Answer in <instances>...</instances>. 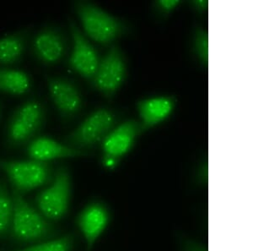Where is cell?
<instances>
[{"label": "cell", "instance_id": "6da1fadb", "mask_svg": "<svg viewBox=\"0 0 253 251\" xmlns=\"http://www.w3.org/2000/svg\"><path fill=\"white\" fill-rule=\"evenodd\" d=\"M13 216L9 234L18 244H33L51 240L59 234L50 220L39 213L23 196L13 189Z\"/></svg>", "mask_w": 253, "mask_h": 251}, {"label": "cell", "instance_id": "7a4b0ae2", "mask_svg": "<svg viewBox=\"0 0 253 251\" xmlns=\"http://www.w3.org/2000/svg\"><path fill=\"white\" fill-rule=\"evenodd\" d=\"M74 9L84 33L97 44L109 45L129 31L124 20L91 2L77 1Z\"/></svg>", "mask_w": 253, "mask_h": 251}, {"label": "cell", "instance_id": "3957f363", "mask_svg": "<svg viewBox=\"0 0 253 251\" xmlns=\"http://www.w3.org/2000/svg\"><path fill=\"white\" fill-rule=\"evenodd\" d=\"M46 122V110L41 101L32 99L15 108L5 130L6 144L18 148L29 144L38 136Z\"/></svg>", "mask_w": 253, "mask_h": 251}, {"label": "cell", "instance_id": "277c9868", "mask_svg": "<svg viewBox=\"0 0 253 251\" xmlns=\"http://www.w3.org/2000/svg\"><path fill=\"white\" fill-rule=\"evenodd\" d=\"M118 118L112 110L101 107L93 111L77 127L63 138L70 148L85 151L103 142L116 127Z\"/></svg>", "mask_w": 253, "mask_h": 251}, {"label": "cell", "instance_id": "5b68a950", "mask_svg": "<svg viewBox=\"0 0 253 251\" xmlns=\"http://www.w3.org/2000/svg\"><path fill=\"white\" fill-rule=\"evenodd\" d=\"M0 169L7 175L13 189L21 195L52 182L54 175L48 162L33 159L22 161L0 158Z\"/></svg>", "mask_w": 253, "mask_h": 251}, {"label": "cell", "instance_id": "8992f818", "mask_svg": "<svg viewBox=\"0 0 253 251\" xmlns=\"http://www.w3.org/2000/svg\"><path fill=\"white\" fill-rule=\"evenodd\" d=\"M72 192V180L66 167H58L49 187L36 198L41 213L48 220L63 219L69 211Z\"/></svg>", "mask_w": 253, "mask_h": 251}, {"label": "cell", "instance_id": "52a82bcc", "mask_svg": "<svg viewBox=\"0 0 253 251\" xmlns=\"http://www.w3.org/2000/svg\"><path fill=\"white\" fill-rule=\"evenodd\" d=\"M126 75L125 55L119 47L113 45L100 59L97 69L91 79L93 87L104 97L110 99L124 85Z\"/></svg>", "mask_w": 253, "mask_h": 251}, {"label": "cell", "instance_id": "ba28073f", "mask_svg": "<svg viewBox=\"0 0 253 251\" xmlns=\"http://www.w3.org/2000/svg\"><path fill=\"white\" fill-rule=\"evenodd\" d=\"M144 133L140 122L128 119L116 126L101 142L102 163L108 169L117 167L122 157L129 152L136 139Z\"/></svg>", "mask_w": 253, "mask_h": 251}, {"label": "cell", "instance_id": "9c48e42d", "mask_svg": "<svg viewBox=\"0 0 253 251\" xmlns=\"http://www.w3.org/2000/svg\"><path fill=\"white\" fill-rule=\"evenodd\" d=\"M49 97L61 118L65 121L78 115L83 107L81 91L74 82L61 76H46Z\"/></svg>", "mask_w": 253, "mask_h": 251}, {"label": "cell", "instance_id": "30bf717a", "mask_svg": "<svg viewBox=\"0 0 253 251\" xmlns=\"http://www.w3.org/2000/svg\"><path fill=\"white\" fill-rule=\"evenodd\" d=\"M69 26L72 38L69 65L81 77L91 80L100 62L97 51L71 19H69Z\"/></svg>", "mask_w": 253, "mask_h": 251}, {"label": "cell", "instance_id": "8fae6325", "mask_svg": "<svg viewBox=\"0 0 253 251\" xmlns=\"http://www.w3.org/2000/svg\"><path fill=\"white\" fill-rule=\"evenodd\" d=\"M32 52L39 62L46 65L59 63L66 55L68 42L59 28L47 26L36 34L32 44Z\"/></svg>", "mask_w": 253, "mask_h": 251}, {"label": "cell", "instance_id": "7c38bea8", "mask_svg": "<svg viewBox=\"0 0 253 251\" xmlns=\"http://www.w3.org/2000/svg\"><path fill=\"white\" fill-rule=\"evenodd\" d=\"M111 220L109 209L101 202L90 203L76 218V224L86 242L87 251H91L95 243L106 230Z\"/></svg>", "mask_w": 253, "mask_h": 251}, {"label": "cell", "instance_id": "4fadbf2b", "mask_svg": "<svg viewBox=\"0 0 253 251\" xmlns=\"http://www.w3.org/2000/svg\"><path fill=\"white\" fill-rule=\"evenodd\" d=\"M27 154L31 159L43 162H48L57 159L75 158L89 155L85 151L70 148L65 143L58 142L47 136L37 137L30 142L27 147Z\"/></svg>", "mask_w": 253, "mask_h": 251}, {"label": "cell", "instance_id": "5bb4252c", "mask_svg": "<svg viewBox=\"0 0 253 251\" xmlns=\"http://www.w3.org/2000/svg\"><path fill=\"white\" fill-rule=\"evenodd\" d=\"M175 98L159 96L142 99L136 104L143 131L150 130L170 117L175 107Z\"/></svg>", "mask_w": 253, "mask_h": 251}, {"label": "cell", "instance_id": "9a60e30c", "mask_svg": "<svg viewBox=\"0 0 253 251\" xmlns=\"http://www.w3.org/2000/svg\"><path fill=\"white\" fill-rule=\"evenodd\" d=\"M28 30H23L0 38V66L16 64L23 57L28 40Z\"/></svg>", "mask_w": 253, "mask_h": 251}, {"label": "cell", "instance_id": "2e32d148", "mask_svg": "<svg viewBox=\"0 0 253 251\" xmlns=\"http://www.w3.org/2000/svg\"><path fill=\"white\" fill-rule=\"evenodd\" d=\"M31 87L28 74L20 69L0 66V93L18 97L28 93Z\"/></svg>", "mask_w": 253, "mask_h": 251}, {"label": "cell", "instance_id": "e0dca14e", "mask_svg": "<svg viewBox=\"0 0 253 251\" xmlns=\"http://www.w3.org/2000/svg\"><path fill=\"white\" fill-rule=\"evenodd\" d=\"M13 197L5 183L0 180V240L9 235L13 216Z\"/></svg>", "mask_w": 253, "mask_h": 251}, {"label": "cell", "instance_id": "ac0fdd59", "mask_svg": "<svg viewBox=\"0 0 253 251\" xmlns=\"http://www.w3.org/2000/svg\"><path fill=\"white\" fill-rule=\"evenodd\" d=\"M75 244V235L68 234L61 238L50 240L47 241L29 246L21 250L3 251H72Z\"/></svg>", "mask_w": 253, "mask_h": 251}, {"label": "cell", "instance_id": "d6986e66", "mask_svg": "<svg viewBox=\"0 0 253 251\" xmlns=\"http://www.w3.org/2000/svg\"><path fill=\"white\" fill-rule=\"evenodd\" d=\"M192 50L199 62L207 66L209 64V34L206 30L197 27L193 33Z\"/></svg>", "mask_w": 253, "mask_h": 251}, {"label": "cell", "instance_id": "ffe728a7", "mask_svg": "<svg viewBox=\"0 0 253 251\" xmlns=\"http://www.w3.org/2000/svg\"><path fill=\"white\" fill-rule=\"evenodd\" d=\"M179 242L181 246V251H208L207 249L200 243L185 235L180 236Z\"/></svg>", "mask_w": 253, "mask_h": 251}, {"label": "cell", "instance_id": "44dd1931", "mask_svg": "<svg viewBox=\"0 0 253 251\" xmlns=\"http://www.w3.org/2000/svg\"><path fill=\"white\" fill-rule=\"evenodd\" d=\"M180 3V1L176 0H159L155 3V8L159 14L167 15L171 13Z\"/></svg>", "mask_w": 253, "mask_h": 251}, {"label": "cell", "instance_id": "7402d4cb", "mask_svg": "<svg viewBox=\"0 0 253 251\" xmlns=\"http://www.w3.org/2000/svg\"><path fill=\"white\" fill-rule=\"evenodd\" d=\"M193 4L194 6V8L198 9L199 11L204 12L208 9L209 2L208 1H204V0H199V1H194Z\"/></svg>", "mask_w": 253, "mask_h": 251}, {"label": "cell", "instance_id": "603a6c76", "mask_svg": "<svg viewBox=\"0 0 253 251\" xmlns=\"http://www.w3.org/2000/svg\"><path fill=\"white\" fill-rule=\"evenodd\" d=\"M0 118H1V104H0Z\"/></svg>", "mask_w": 253, "mask_h": 251}]
</instances>
